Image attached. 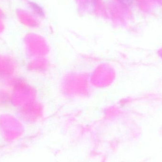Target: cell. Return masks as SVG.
<instances>
[{"label": "cell", "mask_w": 162, "mask_h": 162, "mask_svg": "<svg viewBox=\"0 0 162 162\" xmlns=\"http://www.w3.org/2000/svg\"><path fill=\"white\" fill-rule=\"evenodd\" d=\"M122 4L129 6L132 3V0H118Z\"/></svg>", "instance_id": "cell-2"}, {"label": "cell", "mask_w": 162, "mask_h": 162, "mask_svg": "<svg viewBox=\"0 0 162 162\" xmlns=\"http://www.w3.org/2000/svg\"><path fill=\"white\" fill-rule=\"evenodd\" d=\"M30 3L31 8L33 9L34 12H35L37 14H39V15H41V16L43 15V11H42V9L39 5H37L36 3H34V2H30Z\"/></svg>", "instance_id": "cell-1"}, {"label": "cell", "mask_w": 162, "mask_h": 162, "mask_svg": "<svg viewBox=\"0 0 162 162\" xmlns=\"http://www.w3.org/2000/svg\"><path fill=\"white\" fill-rule=\"evenodd\" d=\"M159 55L162 58V50H160L159 52Z\"/></svg>", "instance_id": "cell-3"}]
</instances>
